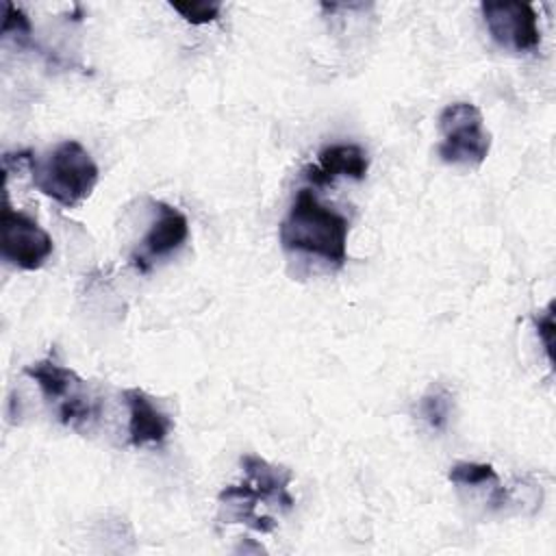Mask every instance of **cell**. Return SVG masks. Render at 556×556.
Masks as SVG:
<instances>
[{
	"mask_svg": "<svg viewBox=\"0 0 556 556\" xmlns=\"http://www.w3.org/2000/svg\"><path fill=\"white\" fill-rule=\"evenodd\" d=\"M419 413L432 430H437V432L445 430V426L450 421V413H452L450 393L443 389H430L419 402Z\"/></svg>",
	"mask_w": 556,
	"mask_h": 556,
	"instance_id": "cell-11",
	"label": "cell"
},
{
	"mask_svg": "<svg viewBox=\"0 0 556 556\" xmlns=\"http://www.w3.org/2000/svg\"><path fill=\"white\" fill-rule=\"evenodd\" d=\"M128 406V441L132 447L161 445L174 428V421L163 413L156 402L139 387L124 389L122 393Z\"/></svg>",
	"mask_w": 556,
	"mask_h": 556,
	"instance_id": "cell-9",
	"label": "cell"
},
{
	"mask_svg": "<svg viewBox=\"0 0 556 556\" xmlns=\"http://www.w3.org/2000/svg\"><path fill=\"white\" fill-rule=\"evenodd\" d=\"M169 7L180 13V17L193 26H200V24H208V22H215L219 17V9L222 4L219 2H213V0H172Z\"/></svg>",
	"mask_w": 556,
	"mask_h": 556,
	"instance_id": "cell-13",
	"label": "cell"
},
{
	"mask_svg": "<svg viewBox=\"0 0 556 556\" xmlns=\"http://www.w3.org/2000/svg\"><path fill=\"white\" fill-rule=\"evenodd\" d=\"M447 480L465 486H476L486 482L497 484V473L489 463H456L454 467H450Z\"/></svg>",
	"mask_w": 556,
	"mask_h": 556,
	"instance_id": "cell-12",
	"label": "cell"
},
{
	"mask_svg": "<svg viewBox=\"0 0 556 556\" xmlns=\"http://www.w3.org/2000/svg\"><path fill=\"white\" fill-rule=\"evenodd\" d=\"M443 135L437 152L443 163L478 167L491 150V135L484 128L480 109L471 102H452L439 113Z\"/></svg>",
	"mask_w": 556,
	"mask_h": 556,
	"instance_id": "cell-5",
	"label": "cell"
},
{
	"mask_svg": "<svg viewBox=\"0 0 556 556\" xmlns=\"http://www.w3.org/2000/svg\"><path fill=\"white\" fill-rule=\"evenodd\" d=\"M26 165L30 169L33 185L65 208L83 204L100 178L96 161L76 139L61 141L46 159H35L28 150Z\"/></svg>",
	"mask_w": 556,
	"mask_h": 556,
	"instance_id": "cell-3",
	"label": "cell"
},
{
	"mask_svg": "<svg viewBox=\"0 0 556 556\" xmlns=\"http://www.w3.org/2000/svg\"><path fill=\"white\" fill-rule=\"evenodd\" d=\"M278 235L285 250L319 256L334 267H341L348 258V219L324 206L311 189L298 191Z\"/></svg>",
	"mask_w": 556,
	"mask_h": 556,
	"instance_id": "cell-2",
	"label": "cell"
},
{
	"mask_svg": "<svg viewBox=\"0 0 556 556\" xmlns=\"http://www.w3.org/2000/svg\"><path fill=\"white\" fill-rule=\"evenodd\" d=\"M152 206L156 211V219L150 224L148 232L143 235L141 248L130 254V263L143 274L156 261L180 250L189 237V222L185 213H180L176 206L161 200H154Z\"/></svg>",
	"mask_w": 556,
	"mask_h": 556,
	"instance_id": "cell-8",
	"label": "cell"
},
{
	"mask_svg": "<svg viewBox=\"0 0 556 556\" xmlns=\"http://www.w3.org/2000/svg\"><path fill=\"white\" fill-rule=\"evenodd\" d=\"M24 374L37 382L41 395L52 406L56 419L63 426L83 430L98 419L100 402L91 393L87 380H83L74 369L48 356L26 365Z\"/></svg>",
	"mask_w": 556,
	"mask_h": 556,
	"instance_id": "cell-4",
	"label": "cell"
},
{
	"mask_svg": "<svg viewBox=\"0 0 556 556\" xmlns=\"http://www.w3.org/2000/svg\"><path fill=\"white\" fill-rule=\"evenodd\" d=\"M52 250H54L52 237L26 213L13 211L9 206V195L4 189L2 237H0L2 258L17 269L35 271L50 258Z\"/></svg>",
	"mask_w": 556,
	"mask_h": 556,
	"instance_id": "cell-6",
	"label": "cell"
},
{
	"mask_svg": "<svg viewBox=\"0 0 556 556\" xmlns=\"http://www.w3.org/2000/svg\"><path fill=\"white\" fill-rule=\"evenodd\" d=\"M241 467L245 480L222 489L217 495L219 519L224 523H245L256 532L269 534L276 530V521L269 515H258L256 506H276L280 510L293 508V497L289 484L293 480L291 469L282 465H271L256 454L241 456Z\"/></svg>",
	"mask_w": 556,
	"mask_h": 556,
	"instance_id": "cell-1",
	"label": "cell"
},
{
	"mask_svg": "<svg viewBox=\"0 0 556 556\" xmlns=\"http://www.w3.org/2000/svg\"><path fill=\"white\" fill-rule=\"evenodd\" d=\"M369 169L367 152L356 143H332L319 150L317 163L304 169L306 180L313 185L326 187L332 185L337 178L348 176L354 180H363Z\"/></svg>",
	"mask_w": 556,
	"mask_h": 556,
	"instance_id": "cell-10",
	"label": "cell"
},
{
	"mask_svg": "<svg viewBox=\"0 0 556 556\" xmlns=\"http://www.w3.org/2000/svg\"><path fill=\"white\" fill-rule=\"evenodd\" d=\"M493 41L513 52H530L541 43L539 15L528 2L489 0L480 4Z\"/></svg>",
	"mask_w": 556,
	"mask_h": 556,
	"instance_id": "cell-7",
	"label": "cell"
},
{
	"mask_svg": "<svg viewBox=\"0 0 556 556\" xmlns=\"http://www.w3.org/2000/svg\"><path fill=\"white\" fill-rule=\"evenodd\" d=\"M17 35L20 39H28L30 35V22L28 17L24 15V11L20 7H15L13 2H7L4 4V24H2V35L9 37V35Z\"/></svg>",
	"mask_w": 556,
	"mask_h": 556,
	"instance_id": "cell-14",
	"label": "cell"
},
{
	"mask_svg": "<svg viewBox=\"0 0 556 556\" xmlns=\"http://www.w3.org/2000/svg\"><path fill=\"white\" fill-rule=\"evenodd\" d=\"M534 326H536V334L539 339L543 341V348H545V354L549 358V363L554 361V330H556V324H554V302L547 304L545 313L534 317Z\"/></svg>",
	"mask_w": 556,
	"mask_h": 556,
	"instance_id": "cell-15",
	"label": "cell"
}]
</instances>
